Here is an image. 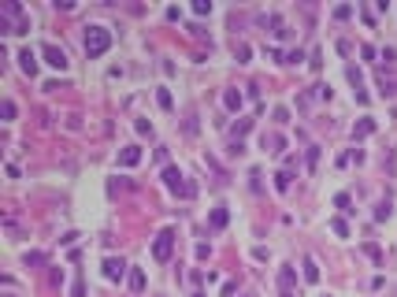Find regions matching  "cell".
I'll return each mask as SVG.
<instances>
[{"label": "cell", "instance_id": "obj_15", "mask_svg": "<svg viewBox=\"0 0 397 297\" xmlns=\"http://www.w3.org/2000/svg\"><path fill=\"white\" fill-rule=\"evenodd\" d=\"M290 178H293L290 171H278V175H275V190H282V193H286V190H290Z\"/></svg>", "mask_w": 397, "mask_h": 297}, {"label": "cell", "instance_id": "obj_16", "mask_svg": "<svg viewBox=\"0 0 397 297\" xmlns=\"http://www.w3.org/2000/svg\"><path fill=\"white\" fill-rule=\"evenodd\" d=\"M305 279H308V283H316V279H319V268H316V260H312V256L305 260Z\"/></svg>", "mask_w": 397, "mask_h": 297}, {"label": "cell", "instance_id": "obj_2", "mask_svg": "<svg viewBox=\"0 0 397 297\" xmlns=\"http://www.w3.org/2000/svg\"><path fill=\"white\" fill-rule=\"evenodd\" d=\"M163 186H167L175 197H193V186L186 182V175L178 167H163Z\"/></svg>", "mask_w": 397, "mask_h": 297}, {"label": "cell", "instance_id": "obj_24", "mask_svg": "<svg viewBox=\"0 0 397 297\" xmlns=\"http://www.w3.org/2000/svg\"><path fill=\"white\" fill-rule=\"evenodd\" d=\"M193 11H197V15H208V11H212V4H204V0H197V4H193Z\"/></svg>", "mask_w": 397, "mask_h": 297}, {"label": "cell", "instance_id": "obj_3", "mask_svg": "<svg viewBox=\"0 0 397 297\" xmlns=\"http://www.w3.org/2000/svg\"><path fill=\"white\" fill-rule=\"evenodd\" d=\"M171 249H175V230L167 226V230H160L156 241H152V260H156V264H167V260H171Z\"/></svg>", "mask_w": 397, "mask_h": 297}, {"label": "cell", "instance_id": "obj_7", "mask_svg": "<svg viewBox=\"0 0 397 297\" xmlns=\"http://www.w3.org/2000/svg\"><path fill=\"white\" fill-rule=\"evenodd\" d=\"M260 145H264V152H282L286 138H282V134H275V130H271V134H264V138H260Z\"/></svg>", "mask_w": 397, "mask_h": 297}, {"label": "cell", "instance_id": "obj_21", "mask_svg": "<svg viewBox=\"0 0 397 297\" xmlns=\"http://www.w3.org/2000/svg\"><path fill=\"white\" fill-rule=\"evenodd\" d=\"M331 230H334V234H341V238H345V234H349V226H345V220H331Z\"/></svg>", "mask_w": 397, "mask_h": 297}, {"label": "cell", "instance_id": "obj_5", "mask_svg": "<svg viewBox=\"0 0 397 297\" xmlns=\"http://www.w3.org/2000/svg\"><path fill=\"white\" fill-rule=\"evenodd\" d=\"M123 275H127V264H123L119 256H108V260H104V279H108V283H119Z\"/></svg>", "mask_w": 397, "mask_h": 297}, {"label": "cell", "instance_id": "obj_4", "mask_svg": "<svg viewBox=\"0 0 397 297\" xmlns=\"http://www.w3.org/2000/svg\"><path fill=\"white\" fill-rule=\"evenodd\" d=\"M41 56H45V64L56 67V71H67V64H71V60H67V52H64V49H56V45H45Z\"/></svg>", "mask_w": 397, "mask_h": 297}, {"label": "cell", "instance_id": "obj_14", "mask_svg": "<svg viewBox=\"0 0 397 297\" xmlns=\"http://www.w3.org/2000/svg\"><path fill=\"white\" fill-rule=\"evenodd\" d=\"M223 104H227L230 112H241V93H238V89H230L227 97H223Z\"/></svg>", "mask_w": 397, "mask_h": 297}, {"label": "cell", "instance_id": "obj_19", "mask_svg": "<svg viewBox=\"0 0 397 297\" xmlns=\"http://www.w3.org/2000/svg\"><path fill=\"white\" fill-rule=\"evenodd\" d=\"M334 205H338L341 212H353V208H349V205H353V201H349V193H338V197H334Z\"/></svg>", "mask_w": 397, "mask_h": 297}, {"label": "cell", "instance_id": "obj_13", "mask_svg": "<svg viewBox=\"0 0 397 297\" xmlns=\"http://www.w3.org/2000/svg\"><path fill=\"white\" fill-rule=\"evenodd\" d=\"M371 130H375V123H371V119H360V123L353 127V138H368Z\"/></svg>", "mask_w": 397, "mask_h": 297}, {"label": "cell", "instance_id": "obj_20", "mask_svg": "<svg viewBox=\"0 0 397 297\" xmlns=\"http://www.w3.org/2000/svg\"><path fill=\"white\" fill-rule=\"evenodd\" d=\"M41 264H45V253H30L26 256V268H41Z\"/></svg>", "mask_w": 397, "mask_h": 297}, {"label": "cell", "instance_id": "obj_1", "mask_svg": "<svg viewBox=\"0 0 397 297\" xmlns=\"http://www.w3.org/2000/svg\"><path fill=\"white\" fill-rule=\"evenodd\" d=\"M85 56L89 60H97V56H104L108 49H112V34H108L104 26H85Z\"/></svg>", "mask_w": 397, "mask_h": 297}, {"label": "cell", "instance_id": "obj_18", "mask_svg": "<svg viewBox=\"0 0 397 297\" xmlns=\"http://www.w3.org/2000/svg\"><path fill=\"white\" fill-rule=\"evenodd\" d=\"M64 127H67V130H82L85 123H82V115H67V119H64Z\"/></svg>", "mask_w": 397, "mask_h": 297}, {"label": "cell", "instance_id": "obj_9", "mask_svg": "<svg viewBox=\"0 0 397 297\" xmlns=\"http://www.w3.org/2000/svg\"><path fill=\"white\" fill-rule=\"evenodd\" d=\"M130 290H134V294H141V290H145V271H141V268L130 271Z\"/></svg>", "mask_w": 397, "mask_h": 297}, {"label": "cell", "instance_id": "obj_10", "mask_svg": "<svg viewBox=\"0 0 397 297\" xmlns=\"http://www.w3.org/2000/svg\"><path fill=\"white\" fill-rule=\"evenodd\" d=\"M227 220H230V216H227V208H215L208 223H212V230H223V226H227Z\"/></svg>", "mask_w": 397, "mask_h": 297}, {"label": "cell", "instance_id": "obj_11", "mask_svg": "<svg viewBox=\"0 0 397 297\" xmlns=\"http://www.w3.org/2000/svg\"><path fill=\"white\" fill-rule=\"evenodd\" d=\"M0 115H4V123H11L15 115H19V108H15V100H0Z\"/></svg>", "mask_w": 397, "mask_h": 297}, {"label": "cell", "instance_id": "obj_8", "mask_svg": "<svg viewBox=\"0 0 397 297\" xmlns=\"http://www.w3.org/2000/svg\"><path fill=\"white\" fill-rule=\"evenodd\" d=\"M19 67H22V74H30V78L37 74V60H34V52H30V49L19 52Z\"/></svg>", "mask_w": 397, "mask_h": 297}, {"label": "cell", "instance_id": "obj_17", "mask_svg": "<svg viewBox=\"0 0 397 297\" xmlns=\"http://www.w3.org/2000/svg\"><path fill=\"white\" fill-rule=\"evenodd\" d=\"M234 56H238V64H249V45L245 41H234Z\"/></svg>", "mask_w": 397, "mask_h": 297}, {"label": "cell", "instance_id": "obj_6", "mask_svg": "<svg viewBox=\"0 0 397 297\" xmlns=\"http://www.w3.org/2000/svg\"><path fill=\"white\" fill-rule=\"evenodd\" d=\"M137 163H141V148L137 145H127L119 152V167H137Z\"/></svg>", "mask_w": 397, "mask_h": 297}, {"label": "cell", "instance_id": "obj_23", "mask_svg": "<svg viewBox=\"0 0 397 297\" xmlns=\"http://www.w3.org/2000/svg\"><path fill=\"white\" fill-rule=\"evenodd\" d=\"M156 100H160V108H167V112H171V93H167V89H160Z\"/></svg>", "mask_w": 397, "mask_h": 297}, {"label": "cell", "instance_id": "obj_22", "mask_svg": "<svg viewBox=\"0 0 397 297\" xmlns=\"http://www.w3.org/2000/svg\"><path fill=\"white\" fill-rule=\"evenodd\" d=\"M249 127H253V123H249V119H241V123H234V138H238V142H241V134H245Z\"/></svg>", "mask_w": 397, "mask_h": 297}, {"label": "cell", "instance_id": "obj_12", "mask_svg": "<svg viewBox=\"0 0 397 297\" xmlns=\"http://www.w3.org/2000/svg\"><path fill=\"white\" fill-rule=\"evenodd\" d=\"M278 283H282V290L290 294V290H293V283H297V279H293V268H282V271H278Z\"/></svg>", "mask_w": 397, "mask_h": 297}]
</instances>
